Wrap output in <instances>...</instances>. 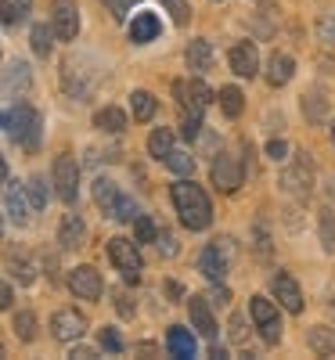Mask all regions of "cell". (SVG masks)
<instances>
[{"label": "cell", "mask_w": 335, "mask_h": 360, "mask_svg": "<svg viewBox=\"0 0 335 360\" xmlns=\"http://www.w3.org/2000/svg\"><path fill=\"white\" fill-rule=\"evenodd\" d=\"M94 127L105 130V134H123L127 130V112L115 108V105H105L101 112H94Z\"/></svg>", "instance_id": "25"}, {"label": "cell", "mask_w": 335, "mask_h": 360, "mask_svg": "<svg viewBox=\"0 0 335 360\" xmlns=\"http://www.w3.org/2000/svg\"><path fill=\"white\" fill-rule=\"evenodd\" d=\"M170 198L177 205V217L188 231H206L213 224V205L206 198V191L195 184V180H177L170 188Z\"/></svg>", "instance_id": "1"}, {"label": "cell", "mask_w": 335, "mask_h": 360, "mask_svg": "<svg viewBox=\"0 0 335 360\" xmlns=\"http://www.w3.org/2000/svg\"><path fill=\"white\" fill-rule=\"evenodd\" d=\"M227 62H231L234 76H241V79H253V76L260 72V51H256V44L241 40V44H234V47H231Z\"/></svg>", "instance_id": "14"}, {"label": "cell", "mask_w": 335, "mask_h": 360, "mask_svg": "<svg viewBox=\"0 0 335 360\" xmlns=\"http://www.w3.org/2000/svg\"><path fill=\"white\" fill-rule=\"evenodd\" d=\"M170 148H173V130H166V127L151 130V137H148V155H151V159L163 162V159L170 155Z\"/></svg>", "instance_id": "29"}, {"label": "cell", "mask_w": 335, "mask_h": 360, "mask_svg": "<svg viewBox=\"0 0 335 360\" xmlns=\"http://www.w3.org/2000/svg\"><path fill=\"white\" fill-rule=\"evenodd\" d=\"M108 259H112V266L119 270V274H123V281H130V285L141 281L144 259L137 252V242H130V238H112L108 242Z\"/></svg>", "instance_id": "5"}, {"label": "cell", "mask_w": 335, "mask_h": 360, "mask_svg": "<svg viewBox=\"0 0 335 360\" xmlns=\"http://www.w3.org/2000/svg\"><path fill=\"white\" fill-rule=\"evenodd\" d=\"M173 94H177V105H180V112H191V115H202L209 105H213V90L195 76V79H177L173 83Z\"/></svg>", "instance_id": "7"}, {"label": "cell", "mask_w": 335, "mask_h": 360, "mask_svg": "<svg viewBox=\"0 0 335 360\" xmlns=\"http://www.w3.org/2000/svg\"><path fill=\"white\" fill-rule=\"evenodd\" d=\"M156 245H159V252H163L166 259H173V256H177V249H180L173 231H159V234H156Z\"/></svg>", "instance_id": "40"}, {"label": "cell", "mask_w": 335, "mask_h": 360, "mask_svg": "<svg viewBox=\"0 0 335 360\" xmlns=\"http://www.w3.org/2000/svg\"><path fill=\"white\" fill-rule=\"evenodd\" d=\"M51 335H54L58 342H76V339H83V335H87V317H83L80 310H72V307L58 310V314L51 317Z\"/></svg>", "instance_id": "10"}, {"label": "cell", "mask_w": 335, "mask_h": 360, "mask_svg": "<svg viewBox=\"0 0 335 360\" xmlns=\"http://www.w3.org/2000/svg\"><path fill=\"white\" fill-rule=\"evenodd\" d=\"M220 108H224V115L227 119H238L241 115V108H246V98H241V90L238 86H220Z\"/></svg>", "instance_id": "30"}, {"label": "cell", "mask_w": 335, "mask_h": 360, "mask_svg": "<svg viewBox=\"0 0 335 360\" xmlns=\"http://www.w3.org/2000/svg\"><path fill=\"white\" fill-rule=\"evenodd\" d=\"M249 314H253V321H256V328H260V339H263L267 346H278V342H282V317H278L274 299L256 295L253 303H249Z\"/></svg>", "instance_id": "6"}, {"label": "cell", "mask_w": 335, "mask_h": 360, "mask_svg": "<svg viewBox=\"0 0 335 360\" xmlns=\"http://www.w3.org/2000/svg\"><path fill=\"white\" fill-rule=\"evenodd\" d=\"M256 252H260V256L270 252V238H267V227H263V224H256Z\"/></svg>", "instance_id": "48"}, {"label": "cell", "mask_w": 335, "mask_h": 360, "mask_svg": "<svg viewBox=\"0 0 335 360\" xmlns=\"http://www.w3.org/2000/svg\"><path fill=\"white\" fill-rule=\"evenodd\" d=\"M15 335L22 342H33L37 339V314L33 310H18L15 314Z\"/></svg>", "instance_id": "32"}, {"label": "cell", "mask_w": 335, "mask_h": 360, "mask_svg": "<svg viewBox=\"0 0 335 360\" xmlns=\"http://www.w3.org/2000/svg\"><path fill=\"white\" fill-rule=\"evenodd\" d=\"M8 270H11V278H18V285H33L37 281V266L29 263L25 256H11L8 259Z\"/></svg>", "instance_id": "33"}, {"label": "cell", "mask_w": 335, "mask_h": 360, "mask_svg": "<svg viewBox=\"0 0 335 360\" xmlns=\"http://www.w3.org/2000/svg\"><path fill=\"white\" fill-rule=\"evenodd\" d=\"M29 47H33L37 58H47L51 47H54V33L47 25H33V33H29Z\"/></svg>", "instance_id": "31"}, {"label": "cell", "mask_w": 335, "mask_h": 360, "mask_svg": "<svg viewBox=\"0 0 335 360\" xmlns=\"http://www.w3.org/2000/svg\"><path fill=\"white\" fill-rule=\"evenodd\" d=\"M83 238H87V224H83L76 213H65L62 224H58V245L72 252V249L83 245Z\"/></svg>", "instance_id": "20"}, {"label": "cell", "mask_w": 335, "mask_h": 360, "mask_svg": "<svg viewBox=\"0 0 335 360\" xmlns=\"http://www.w3.org/2000/svg\"><path fill=\"white\" fill-rule=\"evenodd\" d=\"M331 144H335V123H331Z\"/></svg>", "instance_id": "54"}, {"label": "cell", "mask_w": 335, "mask_h": 360, "mask_svg": "<svg viewBox=\"0 0 335 360\" xmlns=\"http://www.w3.org/2000/svg\"><path fill=\"white\" fill-rule=\"evenodd\" d=\"M4 205H8V217H11V224L25 227L29 220H33V205H29L25 184H8V191H4Z\"/></svg>", "instance_id": "16"}, {"label": "cell", "mask_w": 335, "mask_h": 360, "mask_svg": "<svg viewBox=\"0 0 335 360\" xmlns=\"http://www.w3.org/2000/svg\"><path fill=\"white\" fill-rule=\"evenodd\" d=\"M324 195H328V198H335V176H328V188H324Z\"/></svg>", "instance_id": "53"}, {"label": "cell", "mask_w": 335, "mask_h": 360, "mask_svg": "<svg viewBox=\"0 0 335 360\" xmlns=\"http://www.w3.org/2000/svg\"><path fill=\"white\" fill-rule=\"evenodd\" d=\"M282 191L292 198H307L314 191V162L307 152H296V162L282 169Z\"/></svg>", "instance_id": "4"}, {"label": "cell", "mask_w": 335, "mask_h": 360, "mask_svg": "<svg viewBox=\"0 0 335 360\" xmlns=\"http://www.w3.org/2000/svg\"><path fill=\"white\" fill-rule=\"evenodd\" d=\"M25 11H29V0H0V22H4V25L22 22Z\"/></svg>", "instance_id": "35"}, {"label": "cell", "mask_w": 335, "mask_h": 360, "mask_svg": "<svg viewBox=\"0 0 335 360\" xmlns=\"http://www.w3.org/2000/svg\"><path fill=\"white\" fill-rule=\"evenodd\" d=\"M51 33L65 44L80 37V4L76 0H51Z\"/></svg>", "instance_id": "8"}, {"label": "cell", "mask_w": 335, "mask_h": 360, "mask_svg": "<svg viewBox=\"0 0 335 360\" xmlns=\"http://www.w3.org/2000/svg\"><path fill=\"white\" fill-rule=\"evenodd\" d=\"M101 346H105L108 353H119V349H123V339H119L115 328H101Z\"/></svg>", "instance_id": "44"}, {"label": "cell", "mask_w": 335, "mask_h": 360, "mask_svg": "<svg viewBox=\"0 0 335 360\" xmlns=\"http://www.w3.org/2000/svg\"><path fill=\"white\" fill-rule=\"evenodd\" d=\"M94 202L101 205V213L105 217H112V220H119V224H130L134 217H137V205L127 198V195H119V188L112 184V180H94Z\"/></svg>", "instance_id": "3"}, {"label": "cell", "mask_w": 335, "mask_h": 360, "mask_svg": "<svg viewBox=\"0 0 335 360\" xmlns=\"http://www.w3.org/2000/svg\"><path fill=\"white\" fill-rule=\"evenodd\" d=\"M166 346H170V353L180 356V360H191V356L198 353L195 335L188 332V328H170V332H166Z\"/></svg>", "instance_id": "23"}, {"label": "cell", "mask_w": 335, "mask_h": 360, "mask_svg": "<svg viewBox=\"0 0 335 360\" xmlns=\"http://www.w3.org/2000/svg\"><path fill=\"white\" fill-rule=\"evenodd\" d=\"M134 4H141V0H105V8L112 11V18H127V11Z\"/></svg>", "instance_id": "45"}, {"label": "cell", "mask_w": 335, "mask_h": 360, "mask_svg": "<svg viewBox=\"0 0 335 360\" xmlns=\"http://www.w3.org/2000/svg\"><path fill=\"white\" fill-rule=\"evenodd\" d=\"M231 342H246V317L241 314L231 317Z\"/></svg>", "instance_id": "46"}, {"label": "cell", "mask_w": 335, "mask_h": 360, "mask_svg": "<svg viewBox=\"0 0 335 360\" xmlns=\"http://www.w3.org/2000/svg\"><path fill=\"white\" fill-rule=\"evenodd\" d=\"M134 242L141 245V242H156V234H159V227H156V220H151V217H144V213H137L134 220Z\"/></svg>", "instance_id": "36"}, {"label": "cell", "mask_w": 335, "mask_h": 360, "mask_svg": "<svg viewBox=\"0 0 335 360\" xmlns=\"http://www.w3.org/2000/svg\"><path fill=\"white\" fill-rule=\"evenodd\" d=\"M163 8L173 15L177 25H188V22H191V8L184 4V0H163Z\"/></svg>", "instance_id": "38"}, {"label": "cell", "mask_w": 335, "mask_h": 360, "mask_svg": "<svg viewBox=\"0 0 335 360\" xmlns=\"http://www.w3.org/2000/svg\"><path fill=\"white\" fill-rule=\"evenodd\" d=\"M184 58H188V69H191L195 76H202V72L213 65V44H209V40H191Z\"/></svg>", "instance_id": "24"}, {"label": "cell", "mask_w": 335, "mask_h": 360, "mask_svg": "<svg viewBox=\"0 0 335 360\" xmlns=\"http://www.w3.org/2000/svg\"><path fill=\"white\" fill-rule=\"evenodd\" d=\"M159 33H163V22H159L156 11H137L134 15V22H130V40L134 44H151Z\"/></svg>", "instance_id": "19"}, {"label": "cell", "mask_w": 335, "mask_h": 360, "mask_svg": "<svg viewBox=\"0 0 335 360\" xmlns=\"http://www.w3.org/2000/svg\"><path fill=\"white\" fill-rule=\"evenodd\" d=\"M0 356H4V346H0Z\"/></svg>", "instance_id": "55"}, {"label": "cell", "mask_w": 335, "mask_h": 360, "mask_svg": "<svg viewBox=\"0 0 335 360\" xmlns=\"http://www.w3.org/2000/svg\"><path fill=\"white\" fill-rule=\"evenodd\" d=\"M25 195H29V205L40 213V209L47 205V180L44 176H29L25 180Z\"/></svg>", "instance_id": "34"}, {"label": "cell", "mask_w": 335, "mask_h": 360, "mask_svg": "<svg viewBox=\"0 0 335 360\" xmlns=\"http://www.w3.org/2000/svg\"><path fill=\"white\" fill-rule=\"evenodd\" d=\"M292 76H296V62H292L289 54L274 51L270 62H267V83H270V86H285Z\"/></svg>", "instance_id": "21"}, {"label": "cell", "mask_w": 335, "mask_h": 360, "mask_svg": "<svg viewBox=\"0 0 335 360\" xmlns=\"http://www.w3.org/2000/svg\"><path fill=\"white\" fill-rule=\"evenodd\" d=\"M8 180V162H4V155H0V184Z\"/></svg>", "instance_id": "52"}, {"label": "cell", "mask_w": 335, "mask_h": 360, "mask_svg": "<svg viewBox=\"0 0 335 360\" xmlns=\"http://www.w3.org/2000/svg\"><path fill=\"white\" fill-rule=\"evenodd\" d=\"M0 127H4L25 152H37L40 148V112L29 108V105H18L11 108L8 115H0Z\"/></svg>", "instance_id": "2"}, {"label": "cell", "mask_w": 335, "mask_h": 360, "mask_svg": "<svg viewBox=\"0 0 335 360\" xmlns=\"http://www.w3.org/2000/svg\"><path fill=\"white\" fill-rule=\"evenodd\" d=\"M267 159H274V162H285V159H289V144H285L282 137H274V141L267 144Z\"/></svg>", "instance_id": "43"}, {"label": "cell", "mask_w": 335, "mask_h": 360, "mask_svg": "<svg viewBox=\"0 0 335 360\" xmlns=\"http://www.w3.org/2000/svg\"><path fill=\"white\" fill-rule=\"evenodd\" d=\"M29 83H33V72H29L25 62H11L8 72H4V83H0V90H4V98H25Z\"/></svg>", "instance_id": "18"}, {"label": "cell", "mask_w": 335, "mask_h": 360, "mask_svg": "<svg viewBox=\"0 0 335 360\" xmlns=\"http://www.w3.org/2000/svg\"><path fill=\"white\" fill-rule=\"evenodd\" d=\"M90 356H94V353L83 349V346H80V349H72V360H90Z\"/></svg>", "instance_id": "51"}, {"label": "cell", "mask_w": 335, "mask_h": 360, "mask_svg": "<svg viewBox=\"0 0 335 360\" xmlns=\"http://www.w3.org/2000/svg\"><path fill=\"white\" fill-rule=\"evenodd\" d=\"M11 299H15V295H11V285L0 278V310H8V307H11Z\"/></svg>", "instance_id": "50"}, {"label": "cell", "mask_w": 335, "mask_h": 360, "mask_svg": "<svg viewBox=\"0 0 335 360\" xmlns=\"http://www.w3.org/2000/svg\"><path fill=\"white\" fill-rule=\"evenodd\" d=\"M307 346L317 353V356H335V328H310L307 332Z\"/></svg>", "instance_id": "26"}, {"label": "cell", "mask_w": 335, "mask_h": 360, "mask_svg": "<svg viewBox=\"0 0 335 360\" xmlns=\"http://www.w3.org/2000/svg\"><path fill=\"white\" fill-rule=\"evenodd\" d=\"M213 184H217V191H224V195H231V191H238V184H241V162L234 159V155H220L217 162H213Z\"/></svg>", "instance_id": "15"}, {"label": "cell", "mask_w": 335, "mask_h": 360, "mask_svg": "<svg viewBox=\"0 0 335 360\" xmlns=\"http://www.w3.org/2000/svg\"><path fill=\"white\" fill-rule=\"evenodd\" d=\"M180 134H184L188 141H195V137L202 134V115H191V112H184V119H180Z\"/></svg>", "instance_id": "41"}, {"label": "cell", "mask_w": 335, "mask_h": 360, "mask_svg": "<svg viewBox=\"0 0 335 360\" xmlns=\"http://www.w3.org/2000/svg\"><path fill=\"white\" fill-rule=\"evenodd\" d=\"M206 299H209L213 307H227V303H231V288H227L224 281H213V292H209Z\"/></svg>", "instance_id": "42"}, {"label": "cell", "mask_w": 335, "mask_h": 360, "mask_svg": "<svg viewBox=\"0 0 335 360\" xmlns=\"http://www.w3.org/2000/svg\"><path fill=\"white\" fill-rule=\"evenodd\" d=\"M69 288H72V295H80V299H90V303H94V299H101V292H105V281H101V274L94 266H76L72 274H69Z\"/></svg>", "instance_id": "11"}, {"label": "cell", "mask_w": 335, "mask_h": 360, "mask_svg": "<svg viewBox=\"0 0 335 360\" xmlns=\"http://www.w3.org/2000/svg\"><path fill=\"white\" fill-rule=\"evenodd\" d=\"M321 245L335 252V217L331 213H321Z\"/></svg>", "instance_id": "39"}, {"label": "cell", "mask_w": 335, "mask_h": 360, "mask_svg": "<svg viewBox=\"0 0 335 360\" xmlns=\"http://www.w3.org/2000/svg\"><path fill=\"white\" fill-rule=\"evenodd\" d=\"M163 166H166V169H173L177 176H191V173H195V155L173 144V148H170V155L163 159Z\"/></svg>", "instance_id": "27"}, {"label": "cell", "mask_w": 335, "mask_h": 360, "mask_svg": "<svg viewBox=\"0 0 335 360\" xmlns=\"http://www.w3.org/2000/svg\"><path fill=\"white\" fill-rule=\"evenodd\" d=\"M188 314H191V324L202 339H217V321H213V310H209V299L206 295H191L188 299Z\"/></svg>", "instance_id": "17"}, {"label": "cell", "mask_w": 335, "mask_h": 360, "mask_svg": "<svg viewBox=\"0 0 335 360\" xmlns=\"http://www.w3.org/2000/svg\"><path fill=\"white\" fill-rule=\"evenodd\" d=\"M198 270L209 278V281H224L227 278V270H231V259H224L217 249H202V256H198Z\"/></svg>", "instance_id": "22"}, {"label": "cell", "mask_w": 335, "mask_h": 360, "mask_svg": "<svg viewBox=\"0 0 335 360\" xmlns=\"http://www.w3.org/2000/svg\"><path fill=\"white\" fill-rule=\"evenodd\" d=\"M270 292H274V299H278L289 314H303V292H299V285H296L292 274L278 270V274L270 278Z\"/></svg>", "instance_id": "13"}, {"label": "cell", "mask_w": 335, "mask_h": 360, "mask_svg": "<svg viewBox=\"0 0 335 360\" xmlns=\"http://www.w3.org/2000/svg\"><path fill=\"white\" fill-rule=\"evenodd\" d=\"M156 108H159V101L151 98L148 90H134V94H130V112H134L137 123H148V119L156 115Z\"/></svg>", "instance_id": "28"}, {"label": "cell", "mask_w": 335, "mask_h": 360, "mask_svg": "<svg viewBox=\"0 0 335 360\" xmlns=\"http://www.w3.org/2000/svg\"><path fill=\"white\" fill-rule=\"evenodd\" d=\"M303 112H307L310 119H321V112H324V101L314 94V98H303Z\"/></svg>", "instance_id": "47"}, {"label": "cell", "mask_w": 335, "mask_h": 360, "mask_svg": "<svg viewBox=\"0 0 335 360\" xmlns=\"http://www.w3.org/2000/svg\"><path fill=\"white\" fill-rule=\"evenodd\" d=\"M62 86H65V94L83 101L90 94V86H94V76H90L76 58H69V62H62Z\"/></svg>", "instance_id": "12"}, {"label": "cell", "mask_w": 335, "mask_h": 360, "mask_svg": "<svg viewBox=\"0 0 335 360\" xmlns=\"http://www.w3.org/2000/svg\"><path fill=\"white\" fill-rule=\"evenodd\" d=\"M115 310H119V314H123V317H134V303H130V299H127L123 292H119V295H115Z\"/></svg>", "instance_id": "49"}, {"label": "cell", "mask_w": 335, "mask_h": 360, "mask_svg": "<svg viewBox=\"0 0 335 360\" xmlns=\"http://www.w3.org/2000/svg\"><path fill=\"white\" fill-rule=\"evenodd\" d=\"M317 40L324 47H335V11H328V15L317 18Z\"/></svg>", "instance_id": "37"}, {"label": "cell", "mask_w": 335, "mask_h": 360, "mask_svg": "<svg viewBox=\"0 0 335 360\" xmlns=\"http://www.w3.org/2000/svg\"><path fill=\"white\" fill-rule=\"evenodd\" d=\"M54 191L69 205L76 202V195H80V166H76L72 155H58L54 159Z\"/></svg>", "instance_id": "9"}]
</instances>
